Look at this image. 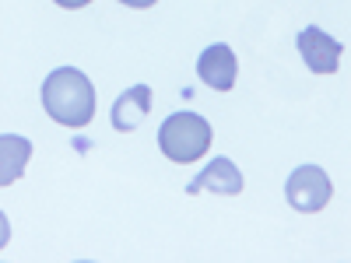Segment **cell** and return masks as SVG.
<instances>
[{
	"label": "cell",
	"instance_id": "obj_1",
	"mask_svg": "<svg viewBox=\"0 0 351 263\" xmlns=\"http://www.w3.org/2000/svg\"><path fill=\"white\" fill-rule=\"evenodd\" d=\"M43 109L64 127H88L95 116V88L81 71L60 67L43 81Z\"/></svg>",
	"mask_w": 351,
	"mask_h": 263
},
{
	"label": "cell",
	"instance_id": "obj_2",
	"mask_svg": "<svg viewBox=\"0 0 351 263\" xmlns=\"http://www.w3.org/2000/svg\"><path fill=\"white\" fill-rule=\"evenodd\" d=\"M211 123L197 112H172L169 120L158 127V148L169 162L176 165H193L208 155L211 148Z\"/></svg>",
	"mask_w": 351,
	"mask_h": 263
},
{
	"label": "cell",
	"instance_id": "obj_3",
	"mask_svg": "<svg viewBox=\"0 0 351 263\" xmlns=\"http://www.w3.org/2000/svg\"><path fill=\"white\" fill-rule=\"evenodd\" d=\"M285 197L295 211L302 214H316L324 211L330 197H334V186H330V175L319 168V165H302L288 175V186H285Z\"/></svg>",
	"mask_w": 351,
	"mask_h": 263
},
{
	"label": "cell",
	"instance_id": "obj_4",
	"mask_svg": "<svg viewBox=\"0 0 351 263\" xmlns=\"http://www.w3.org/2000/svg\"><path fill=\"white\" fill-rule=\"evenodd\" d=\"M299 53H302V60L313 74H334L341 67V56H344V46L327 36L324 28H302L299 32Z\"/></svg>",
	"mask_w": 351,
	"mask_h": 263
},
{
	"label": "cell",
	"instance_id": "obj_5",
	"mask_svg": "<svg viewBox=\"0 0 351 263\" xmlns=\"http://www.w3.org/2000/svg\"><path fill=\"white\" fill-rule=\"evenodd\" d=\"M197 74L208 88H215V92H228V88L236 84V74H239V60H236V53H232V46H225V42L208 46L200 53Z\"/></svg>",
	"mask_w": 351,
	"mask_h": 263
},
{
	"label": "cell",
	"instance_id": "obj_6",
	"mask_svg": "<svg viewBox=\"0 0 351 263\" xmlns=\"http://www.w3.org/2000/svg\"><path fill=\"white\" fill-rule=\"evenodd\" d=\"M218 193V197H236L243 193V172L232 165V158H211V165L204 168L197 179L186 186V193Z\"/></svg>",
	"mask_w": 351,
	"mask_h": 263
},
{
	"label": "cell",
	"instance_id": "obj_7",
	"mask_svg": "<svg viewBox=\"0 0 351 263\" xmlns=\"http://www.w3.org/2000/svg\"><path fill=\"white\" fill-rule=\"evenodd\" d=\"M152 112V84H134L112 102V127L120 134H134Z\"/></svg>",
	"mask_w": 351,
	"mask_h": 263
},
{
	"label": "cell",
	"instance_id": "obj_8",
	"mask_svg": "<svg viewBox=\"0 0 351 263\" xmlns=\"http://www.w3.org/2000/svg\"><path fill=\"white\" fill-rule=\"evenodd\" d=\"M0 183L4 186H11L18 175L25 172V162H28V155H32V144H28L25 137H14V134H4L0 137Z\"/></svg>",
	"mask_w": 351,
	"mask_h": 263
},
{
	"label": "cell",
	"instance_id": "obj_9",
	"mask_svg": "<svg viewBox=\"0 0 351 263\" xmlns=\"http://www.w3.org/2000/svg\"><path fill=\"white\" fill-rule=\"evenodd\" d=\"M120 4H127V8H152V4H158V0H120Z\"/></svg>",
	"mask_w": 351,
	"mask_h": 263
},
{
	"label": "cell",
	"instance_id": "obj_10",
	"mask_svg": "<svg viewBox=\"0 0 351 263\" xmlns=\"http://www.w3.org/2000/svg\"><path fill=\"white\" fill-rule=\"evenodd\" d=\"M60 8H84V4H92V0H56Z\"/></svg>",
	"mask_w": 351,
	"mask_h": 263
}]
</instances>
